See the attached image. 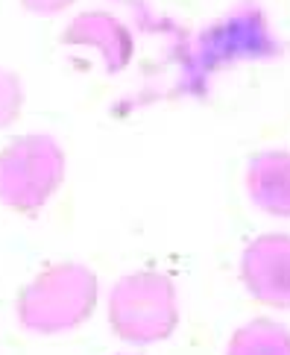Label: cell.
I'll return each instance as SVG.
<instances>
[{
    "label": "cell",
    "instance_id": "9c48e42d",
    "mask_svg": "<svg viewBox=\"0 0 290 355\" xmlns=\"http://www.w3.org/2000/svg\"><path fill=\"white\" fill-rule=\"evenodd\" d=\"M77 0H21V6L33 12V15H42V18H50V15H62L65 9H71Z\"/></svg>",
    "mask_w": 290,
    "mask_h": 355
},
{
    "label": "cell",
    "instance_id": "277c9868",
    "mask_svg": "<svg viewBox=\"0 0 290 355\" xmlns=\"http://www.w3.org/2000/svg\"><path fill=\"white\" fill-rule=\"evenodd\" d=\"M241 279L264 306L290 309V235L270 232L249 241L241 256Z\"/></svg>",
    "mask_w": 290,
    "mask_h": 355
},
{
    "label": "cell",
    "instance_id": "ba28073f",
    "mask_svg": "<svg viewBox=\"0 0 290 355\" xmlns=\"http://www.w3.org/2000/svg\"><path fill=\"white\" fill-rule=\"evenodd\" d=\"M27 103V88L15 71L0 68V130H9L21 118Z\"/></svg>",
    "mask_w": 290,
    "mask_h": 355
},
{
    "label": "cell",
    "instance_id": "52a82bcc",
    "mask_svg": "<svg viewBox=\"0 0 290 355\" xmlns=\"http://www.w3.org/2000/svg\"><path fill=\"white\" fill-rule=\"evenodd\" d=\"M226 355H290V332L275 320H252L232 335Z\"/></svg>",
    "mask_w": 290,
    "mask_h": 355
},
{
    "label": "cell",
    "instance_id": "3957f363",
    "mask_svg": "<svg viewBox=\"0 0 290 355\" xmlns=\"http://www.w3.org/2000/svg\"><path fill=\"white\" fill-rule=\"evenodd\" d=\"M109 323L129 344H156L179 323V294L167 273L138 270L109 291Z\"/></svg>",
    "mask_w": 290,
    "mask_h": 355
},
{
    "label": "cell",
    "instance_id": "6da1fadb",
    "mask_svg": "<svg viewBox=\"0 0 290 355\" xmlns=\"http://www.w3.org/2000/svg\"><path fill=\"white\" fill-rule=\"evenodd\" d=\"M97 306V276L80 261H62L39 273L18 297V320L39 335L82 326Z\"/></svg>",
    "mask_w": 290,
    "mask_h": 355
},
{
    "label": "cell",
    "instance_id": "7a4b0ae2",
    "mask_svg": "<svg viewBox=\"0 0 290 355\" xmlns=\"http://www.w3.org/2000/svg\"><path fill=\"white\" fill-rule=\"evenodd\" d=\"M68 156L56 135L27 132L0 150V202L18 214H39L65 182Z\"/></svg>",
    "mask_w": 290,
    "mask_h": 355
},
{
    "label": "cell",
    "instance_id": "5b68a950",
    "mask_svg": "<svg viewBox=\"0 0 290 355\" xmlns=\"http://www.w3.org/2000/svg\"><path fill=\"white\" fill-rule=\"evenodd\" d=\"M62 44L94 47L106 65V73H120L135 56V35L109 9H85L62 30Z\"/></svg>",
    "mask_w": 290,
    "mask_h": 355
},
{
    "label": "cell",
    "instance_id": "8992f818",
    "mask_svg": "<svg viewBox=\"0 0 290 355\" xmlns=\"http://www.w3.org/2000/svg\"><path fill=\"white\" fill-rule=\"evenodd\" d=\"M246 194L261 211L290 218V150H261L246 162Z\"/></svg>",
    "mask_w": 290,
    "mask_h": 355
}]
</instances>
